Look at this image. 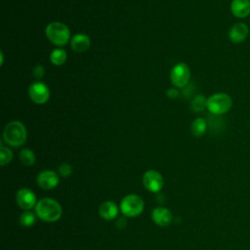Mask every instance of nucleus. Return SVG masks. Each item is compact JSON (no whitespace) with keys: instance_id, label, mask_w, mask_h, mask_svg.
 Segmentation results:
<instances>
[{"instance_id":"nucleus-13","label":"nucleus","mask_w":250,"mask_h":250,"mask_svg":"<svg viewBox=\"0 0 250 250\" xmlns=\"http://www.w3.org/2000/svg\"><path fill=\"white\" fill-rule=\"evenodd\" d=\"M231 14L238 19H244L250 15V0H232L230 4Z\"/></svg>"},{"instance_id":"nucleus-9","label":"nucleus","mask_w":250,"mask_h":250,"mask_svg":"<svg viewBox=\"0 0 250 250\" xmlns=\"http://www.w3.org/2000/svg\"><path fill=\"white\" fill-rule=\"evenodd\" d=\"M60 182L59 175L52 170H44L37 175L36 183L43 189L55 188Z\"/></svg>"},{"instance_id":"nucleus-24","label":"nucleus","mask_w":250,"mask_h":250,"mask_svg":"<svg viewBox=\"0 0 250 250\" xmlns=\"http://www.w3.org/2000/svg\"><path fill=\"white\" fill-rule=\"evenodd\" d=\"M166 95L169 99H177L180 95V92L178 90V88L174 87V88H169L167 91H166Z\"/></svg>"},{"instance_id":"nucleus-7","label":"nucleus","mask_w":250,"mask_h":250,"mask_svg":"<svg viewBox=\"0 0 250 250\" xmlns=\"http://www.w3.org/2000/svg\"><path fill=\"white\" fill-rule=\"evenodd\" d=\"M28 96L33 103L37 104H43L48 102L50 98V90L48 86L43 82L36 81L29 86Z\"/></svg>"},{"instance_id":"nucleus-3","label":"nucleus","mask_w":250,"mask_h":250,"mask_svg":"<svg viewBox=\"0 0 250 250\" xmlns=\"http://www.w3.org/2000/svg\"><path fill=\"white\" fill-rule=\"evenodd\" d=\"M45 35L52 44L58 47H62L70 41V30L61 21L50 22L45 28Z\"/></svg>"},{"instance_id":"nucleus-22","label":"nucleus","mask_w":250,"mask_h":250,"mask_svg":"<svg viewBox=\"0 0 250 250\" xmlns=\"http://www.w3.org/2000/svg\"><path fill=\"white\" fill-rule=\"evenodd\" d=\"M72 173V167L67 163H62L59 166V174L62 177H68Z\"/></svg>"},{"instance_id":"nucleus-15","label":"nucleus","mask_w":250,"mask_h":250,"mask_svg":"<svg viewBox=\"0 0 250 250\" xmlns=\"http://www.w3.org/2000/svg\"><path fill=\"white\" fill-rule=\"evenodd\" d=\"M99 214L106 221L113 220L118 214V207L113 201H104L99 207Z\"/></svg>"},{"instance_id":"nucleus-19","label":"nucleus","mask_w":250,"mask_h":250,"mask_svg":"<svg viewBox=\"0 0 250 250\" xmlns=\"http://www.w3.org/2000/svg\"><path fill=\"white\" fill-rule=\"evenodd\" d=\"M35 222H36V216L31 211H24L23 213H21L20 217V224L25 228L32 227L35 224Z\"/></svg>"},{"instance_id":"nucleus-23","label":"nucleus","mask_w":250,"mask_h":250,"mask_svg":"<svg viewBox=\"0 0 250 250\" xmlns=\"http://www.w3.org/2000/svg\"><path fill=\"white\" fill-rule=\"evenodd\" d=\"M45 74V68L42 64H36L33 68V75L35 78L37 79H40L44 76Z\"/></svg>"},{"instance_id":"nucleus-20","label":"nucleus","mask_w":250,"mask_h":250,"mask_svg":"<svg viewBox=\"0 0 250 250\" xmlns=\"http://www.w3.org/2000/svg\"><path fill=\"white\" fill-rule=\"evenodd\" d=\"M207 99L203 95L195 96L191 101V108L195 112H201L206 107Z\"/></svg>"},{"instance_id":"nucleus-4","label":"nucleus","mask_w":250,"mask_h":250,"mask_svg":"<svg viewBox=\"0 0 250 250\" xmlns=\"http://www.w3.org/2000/svg\"><path fill=\"white\" fill-rule=\"evenodd\" d=\"M232 105V100L226 93H216L207 98L206 108L214 115H222L227 113Z\"/></svg>"},{"instance_id":"nucleus-6","label":"nucleus","mask_w":250,"mask_h":250,"mask_svg":"<svg viewBox=\"0 0 250 250\" xmlns=\"http://www.w3.org/2000/svg\"><path fill=\"white\" fill-rule=\"evenodd\" d=\"M190 78V70L187 63L179 62L176 63L170 72L171 83L176 88H185L188 85Z\"/></svg>"},{"instance_id":"nucleus-16","label":"nucleus","mask_w":250,"mask_h":250,"mask_svg":"<svg viewBox=\"0 0 250 250\" xmlns=\"http://www.w3.org/2000/svg\"><path fill=\"white\" fill-rule=\"evenodd\" d=\"M206 130H207V123H206V120L202 117L195 118L190 125V131L192 135L195 137L203 136Z\"/></svg>"},{"instance_id":"nucleus-21","label":"nucleus","mask_w":250,"mask_h":250,"mask_svg":"<svg viewBox=\"0 0 250 250\" xmlns=\"http://www.w3.org/2000/svg\"><path fill=\"white\" fill-rule=\"evenodd\" d=\"M13 159V152L12 150L4 146H1L0 148V162L2 166H5L6 164L10 163Z\"/></svg>"},{"instance_id":"nucleus-1","label":"nucleus","mask_w":250,"mask_h":250,"mask_svg":"<svg viewBox=\"0 0 250 250\" xmlns=\"http://www.w3.org/2000/svg\"><path fill=\"white\" fill-rule=\"evenodd\" d=\"M26 128L19 120H13L6 124L3 131L4 142L13 147L21 146L26 141Z\"/></svg>"},{"instance_id":"nucleus-8","label":"nucleus","mask_w":250,"mask_h":250,"mask_svg":"<svg viewBox=\"0 0 250 250\" xmlns=\"http://www.w3.org/2000/svg\"><path fill=\"white\" fill-rule=\"evenodd\" d=\"M143 183L146 188L151 192H158L164 185L162 175L156 170H148L143 176Z\"/></svg>"},{"instance_id":"nucleus-25","label":"nucleus","mask_w":250,"mask_h":250,"mask_svg":"<svg viewBox=\"0 0 250 250\" xmlns=\"http://www.w3.org/2000/svg\"><path fill=\"white\" fill-rule=\"evenodd\" d=\"M1 55V64H3V61H4V56H3V52H0Z\"/></svg>"},{"instance_id":"nucleus-17","label":"nucleus","mask_w":250,"mask_h":250,"mask_svg":"<svg viewBox=\"0 0 250 250\" xmlns=\"http://www.w3.org/2000/svg\"><path fill=\"white\" fill-rule=\"evenodd\" d=\"M66 59H67L66 52L61 48L53 50L52 53L50 54V62L56 66H60V65L63 64L65 62Z\"/></svg>"},{"instance_id":"nucleus-5","label":"nucleus","mask_w":250,"mask_h":250,"mask_svg":"<svg viewBox=\"0 0 250 250\" xmlns=\"http://www.w3.org/2000/svg\"><path fill=\"white\" fill-rule=\"evenodd\" d=\"M145 204L142 197L137 194H128L126 195L121 203L120 209L121 212L126 217H137L139 216L144 210Z\"/></svg>"},{"instance_id":"nucleus-2","label":"nucleus","mask_w":250,"mask_h":250,"mask_svg":"<svg viewBox=\"0 0 250 250\" xmlns=\"http://www.w3.org/2000/svg\"><path fill=\"white\" fill-rule=\"evenodd\" d=\"M35 213L42 221L52 223L61 218L62 210L57 200L52 198H42L35 206Z\"/></svg>"},{"instance_id":"nucleus-12","label":"nucleus","mask_w":250,"mask_h":250,"mask_svg":"<svg viewBox=\"0 0 250 250\" xmlns=\"http://www.w3.org/2000/svg\"><path fill=\"white\" fill-rule=\"evenodd\" d=\"M91 45V40L87 34L77 33L70 38V47L75 53L86 52Z\"/></svg>"},{"instance_id":"nucleus-18","label":"nucleus","mask_w":250,"mask_h":250,"mask_svg":"<svg viewBox=\"0 0 250 250\" xmlns=\"http://www.w3.org/2000/svg\"><path fill=\"white\" fill-rule=\"evenodd\" d=\"M20 160L25 166H31L35 162V154L29 148H22L20 152Z\"/></svg>"},{"instance_id":"nucleus-14","label":"nucleus","mask_w":250,"mask_h":250,"mask_svg":"<svg viewBox=\"0 0 250 250\" xmlns=\"http://www.w3.org/2000/svg\"><path fill=\"white\" fill-rule=\"evenodd\" d=\"M151 218L152 221L160 227H166L172 222V214L169 209L165 207L154 208L151 213Z\"/></svg>"},{"instance_id":"nucleus-10","label":"nucleus","mask_w":250,"mask_h":250,"mask_svg":"<svg viewBox=\"0 0 250 250\" xmlns=\"http://www.w3.org/2000/svg\"><path fill=\"white\" fill-rule=\"evenodd\" d=\"M16 200L18 205L23 210H30L37 204L35 193L26 188H21L17 192Z\"/></svg>"},{"instance_id":"nucleus-11","label":"nucleus","mask_w":250,"mask_h":250,"mask_svg":"<svg viewBox=\"0 0 250 250\" xmlns=\"http://www.w3.org/2000/svg\"><path fill=\"white\" fill-rule=\"evenodd\" d=\"M249 33V28L244 22H236L233 24L229 31V38L234 44L243 42Z\"/></svg>"}]
</instances>
